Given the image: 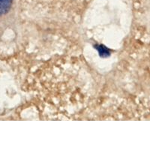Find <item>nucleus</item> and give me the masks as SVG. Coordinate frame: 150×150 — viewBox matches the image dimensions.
Instances as JSON below:
<instances>
[{
  "mask_svg": "<svg viewBox=\"0 0 150 150\" xmlns=\"http://www.w3.org/2000/svg\"><path fill=\"white\" fill-rule=\"evenodd\" d=\"M12 0H0V15L6 14L10 9Z\"/></svg>",
  "mask_w": 150,
  "mask_h": 150,
  "instance_id": "nucleus-1",
  "label": "nucleus"
},
{
  "mask_svg": "<svg viewBox=\"0 0 150 150\" xmlns=\"http://www.w3.org/2000/svg\"><path fill=\"white\" fill-rule=\"evenodd\" d=\"M98 51L99 55L101 57H107V56H110V51L108 48L104 47V45H97L96 47Z\"/></svg>",
  "mask_w": 150,
  "mask_h": 150,
  "instance_id": "nucleus-2",
  "label": "nucleus"
}]
</instances>
